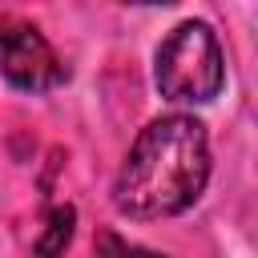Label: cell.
I'll use <instances>...</instances> for the list:
<instances>
[{"label":"cell","instance_id":"cell-3","mask_svg":"<svg viewBox=\"0 0 258 258\" xmlns=\"http://www.w3.org/2000/svg\"><path fill=\"white\" fill-rule=\"evenodd\" d=\"M0 77L16 89L44 93L64 81L56 48L24 20H0Z\"/></svg>","mask_w":258,"mask_h":258},{"label":"cell","instance_id":"cell-2","mask_svg":"<svg viewBox=\"0 0 258 258\" xmlns=\"http://www.w3.org/2000/svg\"><path fill=\"white\" fill-rule=\"evenodd\" d=\"M153 81H157L161 97L173 101V105L214 101L222 93V81H226V56H222V44H218L214 28L206 20L177 24L157 48Z\"/></svg>","mask_w":258,"mask_h":258},{"label":"cell","instance_id":"cell-4","mask_svg":"<svg viewBox=\"0 0 258 258\" xmlns=\"http://www.w3.org/2000/svg\"><path fill=\"white\" fill-rule=\"evenodd\" d=\"M69 238H73V210L60 206V210L48 214V226H44V234L36 238V254H40V258H56V254L69 246Z\"/></svg>","mask_w":258,"mask_h":258},{"label":"cell","instance_id":"cell-1","mask_svg":"<svg viewBox=\"0 0 258 258\" xmlns=\"http://www.w3.org/2000/svg\"><path fill=\"white\" fill-rule=\"evenodd\" d=\"M210 181V141L202 121L185 113L157 117L133 141L117 181L113 206L129 218H173L189 210Z\"/></svg>","mask_w":258,"mask_h":258}]
</instances>
